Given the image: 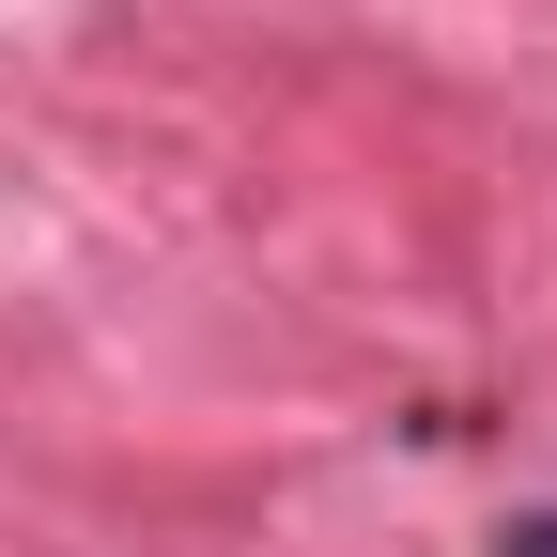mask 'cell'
Returning a JSON list of instances; mask_svg holds the SVG:
<instances>
[{"label": "cell", "instance_id": "6da1fadb", "mask_svg": "<svg viewBox=\"0 0 557 557\" xmlns=\"http://www.w3.org/2000/svg\"><path fill=\"white\" fill-rule=\"evenodd\" d=\"M496 557H557V511H511V527H496Z\"/></svg>", "mask_w": 557, "mask_h": 557}]
</instances>
